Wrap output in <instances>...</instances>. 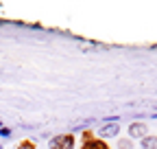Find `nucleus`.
I'll use <instances>...</instances> for the list:
<instances>
[{
    "instance_id": "obj_6",
    "label": "nucleus",
    "mask_w": 157,
    "mask_h": 149,
    "mask_svg": "<svg viewBox=\"0 0 157 149\" xmlns=\"http://www.w3.org/2000/svg\"><path fill=\"white\" fill-rule=\"evenodd\" d=\"M142 149H157V136H144L142 138Z\"/></svg>"
},
{
    "instance_id": "obj_8",
    "label": "nucleus",
    "mask_w": 157,
    "mask_h": 149,
    "mask_svg": "<svg viewBox=\"0 0 157 149\" xmlns=\"http://www.w3.org/2000/svg\"><path fill=\"white\" fill-rule=\"evenodd\" d=\"M118 149H133L131 140H118Z\"/></svg>"
},
{
    "instance_id": "obj_3",
    "label": "nucleus",
    "mask_w": 157,
    "mask_h": 149,
    "mask_svg": "<svg viewBox=\"0 0 157 149\" xmlns=\"http://www.w3.org/2000/svg\"><path fill=\"white\" fill-rule=\"evenodd\" d=\"M129 136L131 138H144L146 136V123H131L129 125Z\"/></svg>"
},
{
    "instance_id": "obj_7",
    "label": "nucleus",
    "mask_w": 157,
    "mask_h": 149,
    "mask_svg": "<svg viewBox=\"0 0 157 149\" xmlns=\"http://www.w3.org/2000/svg\"><path fill=\"white\" fill-rule=\"evenodd\" d=\"M90 140H94V132L92 129H83L81 132V143H90Z\"/></svg>"
},
{
    "instance_id": "obj_10",
    "label": "nucleus",
    "mask_w": 157,
    "mask_h": 149,
    "mask_svg": "<svg viewBox=\"0 0 157 149\" xmlns=\"http://www.w3.org/2000/svg\"><path fill=\"white\" fill-rule=\"evenodd\" d=\"M0 149H5V145H2V140H0Z\"/></svg>"
},
{
    "instance_id": "obj_1",
    "label": "nucleus",
    "mask_w": 157,
    "mask_h": 149,
    "mask_svg": "<svg viewBox=\"0 0 157 149\" xmlns=\"http://www.w3.org/2000/svg\"><path fill=\"white\" fill-rule=\"evenodd\" d=\"M74 145H76V138H74L72 132H68V134H57V136H52V138L48 140V147H50V149H74Z\"/></svg>"
},
{
    "instance_id": "obj_9",
    "label": "nucleus",
    "mask_w": 157,
    "mask_h": 149,
    "mask_svg": "<svg viewBox=\"0 0 157 149\" xmlns=\"http://www.w3.org/2000/svg\"><path fill=\"white\" fill-rule=\"evenodd\" d=\"M11 136V129L9 127H0V138H9Z\"/></svg>"
},
{
    "instance_id": "obj_4",
    "label": "nucleus",
    "mask_w": 157,
    "mask_h": 149,
    "mask_svg": "<svg viewBox=\"0 0 157 149\" xmlns=\"http://www.w3.org/2000/svg\"><path fill=\"white\" fill-rule=\"evenodd\" d=\"M81 149H111V147H109L107 140H103V138H94V140H90V143H83Z\"/></svg>"
},
{
    "instance_id": "obj_5",
    "label": "nucleus",
    "mask_w": 157,
    "mask_h": 149,
    "mask_svg": "<svg viewBox=\"0 0 157 149\" xmlns=\"http://www.w3.org/2000/svg\"><path fill=\"white\" fill-rule=\"evenodd\" d=\"M15 149H37V140H33V138H22V140L15 145Z\"/></svg>"
},
{
    "instance_id": "obj_2",
    "label": "nucleus",
    "mask_w": 157,
    "mask_h": 149,
    "mask_svg": "<svg viewBox=\"0 0 157 149\" xmlns=\"http://www.w3.org/2000/svg\"><path fill=\"white\" fill-rule=\"evenodd\" d=\"M118 132H120V125H118V123H105V125L98 127V134H101L103 140H105V138H113V136H118Z\"/></svg>"
}]
</instances>
